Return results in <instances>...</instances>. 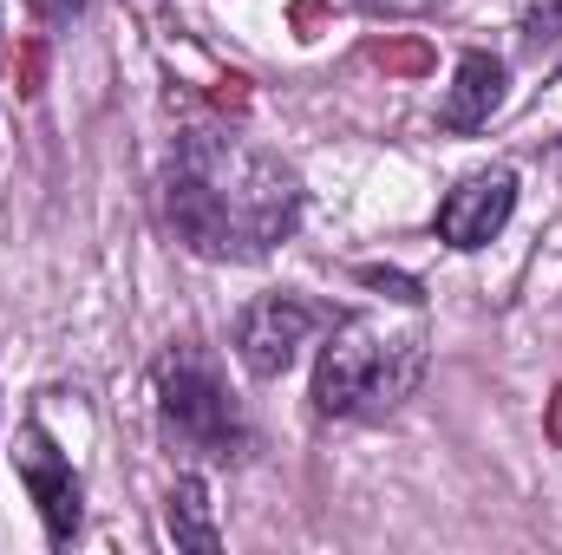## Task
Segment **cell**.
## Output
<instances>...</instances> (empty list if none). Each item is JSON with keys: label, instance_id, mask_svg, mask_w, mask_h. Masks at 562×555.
<instances>
[{"label": "cell", "instance_id": "cell-4", "mask_svg": "<svg viewBox=\"0 0 562 555\" xmlns=\"http://www.w3.org/2000/svg\"><path fill=\"white\" fill-rule=\"evenodd\" d=\"M314 327H334V314L321 301L294 294V287H276V294H262V301H249L236 314V360L256 380H281L294 366V353L307 347Z\"/></svg>", "mask_w": 562, "mask_h": 555}, {"label": "cell", "instance_id": "cell-11", "mask_svg": "<svg viewBox=\"0 0 562 555\" xmlns=\"http://www.w3.org/2000/svg\"><path fill=\"white\" fill-rule=\"evenodd\" d=\"M360 281H367V287H393L400 301H419V281H406V275H386V269H360Z\"/></svg>", "mask_w": 562, "mask_h": 555}, {"label": "cell", "instance_id": "cell-2", "mask_svg": "<svg viewBox=\"0 0 562 555\" xmlns=\"http://www.w3.org/2000/svg\"><path fill=\"white\" fill-rule=\"evenodd\" d=\"M425 380V340L393 333L367 314H347L327 327L321 366H314V412L321 418H380L413 399Z\"/></svg>", "mask_w": 562, "mask_h": 555}, {"label": "cell", "instance_id": "cell-12", "mask_svg": "<svg viewBox=\"0 0 562 555\" xmlns=\"http://www.w3.org/2000/svg\"><path fill=\"white\" fill-rule=\"evenodd\" d=\"M367 7H386V13H400V7H425V0H367Z\"/></svg>", "mask_w": 562, "mask_h": 555}, {"label": "cell", "instance_id": "cell-1", "mask_svg": "<svg viewBox=\"0 0 562 555\" xmlns=\"http://www.w3.org/2000/svg\"><path fill=\"white\" fill-rule=\"evenodd\" d=\"M164 223L210 262H262L301 223V177L229 132H183L164 163Z\"/></svg>", "mask_w": 562, "mask_h": 555}, {"label": "cell", "instance_id": "cell-3", "mask_svg": "<svg viewBox=\"0 0 562 555\" xmlns=\"http://www.w3.org/2000/svg\"><path fill=\"white\" fill-rule=\"evenodd\" d=\"M150 393H157V424H164L170 451L203 457V464H236L249 451V418L210 347H196V340L164 347V360L150 366Z\"/></svg>", "mask_w": 562, "mask_h": 555}, {"label": "cell", "instance_id": "cell-5", "mask_svg": "<svg viewBox=\"0 0 562 555\" xmlns=\"http://www.w3.org/2000/svg\"><path fill=\"white\" fill-rule=\"evenodd\" d=\"M13 471H20V484H26L33 503H40L46 543L66 550V543L79 536V523H86V484H79L72 457L46 438V424H20V431H13Z\"/></svg>", "mask_w": 562, "mask_h": 555}, {"label": "cell", "instance_id": "cell-6", "mask_svg": "<svg viewBox=\"0 0 562 555\" xmlns=\"http://www.w3.org/2000/svg\"><path fill=\"white\" fill-rule=\"evenodd\" d=\"M510 209H517V170H510V163H491V170H471L458 190H445L431 229H438V242H451V249H484V242L504 236Z\"/></svg>", "mask_w": 562, "mask_h": 555}, {"label": "cell", "instance_id": "cell-13", "mask_svg": "<svg viewBox=\"0 0 562 555\" xmlns=\"http://www.w3.org/2000/svg\"><path fill=\"white\" fill-rule=\"evenodd\" d=\"M557 79H562V59H557Z\"/></svg>", "mask_w": 562, "mask_h": 555}, {"label": "cell", "instance_id": "cell-10", "mask_svg": "<svg viewBox=\"0 0 562 555\" xmlns=\"http://www.w3.org/2000/svg\"><path fill=\"white\" fill-rule=\"evenodd\" d=\"M26 7H33L46 26H66V20H79V13H86V0H26Z\"/></svg>", "mask_w": 562, "mask_h": 555}, {"label": "cell", "instance_id": "cell-7", "mask_svg": "<svg viewBox=\"0 0 562 555\" xmlns=\"http://www.w3.org/2000/svg\"><path fill=\"white\" fill-rule=\"evenodd\" d=\"M497 105H504V59H497V53H464V59H458L451 92L438 99V132L471 138V132H484V125H491V112H497Z\"/></svg>", "mask_w": 562, "mask_h": 555}, {"label": "cell", "instance_id": "cell-9", "mask_svg": "<svg viewBox=\"0 0 562 555\" xmlns=\"http://www.w3.org/2000/svg\"><path fill=\"white\" fill-rule=\"evenodd\" d=\"M524 46H530V53L562 46V0H530V13H524Z\"/></svg>", "mask_w": 562, "mask_h": 555}, {"label": "cell", "instance_id": "cell-8", "mask_svg": "<svg viewBox=\"0 0 562 555\" xmlns=\"http://www.w3.org/2000/svg\"><path fill=\"white\" fill-rule=\"evenodd\" d=\"M164 530H170L177 550H223V530L210 523V490H203V477H177V484H170Z\"/></svg>", "mask_w": 562, "mask_h": 555}]
</instances>
